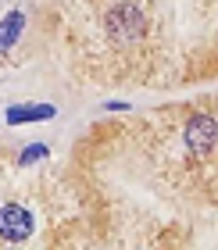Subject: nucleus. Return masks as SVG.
I'll return each instance as SVG.
<instances>
[{
	"mask_svg": "<svg viewBox=\"0 0 218 250\" xmlns=\"http://www.w3.org/2000/svg\"><path fill=\"white\" fill-rule=\"evenodd\" d=\"M61 29L83 79L114 86L168 79L161 0H61Z\"/></svg>",
	"mask_w": 218,
	"mask_h": 250,
	"instance_id": "nucleus-1",
	"label": "nucleus"
},
{
	"mask_svg": "<svg viewBox=\"0 0 218 250\" xmlns=\"http://www.w3.org/2000/svg\"><path fill=\"white\" fill-rule=\"evenodd\" d=\"M32 232H36V222H32V211L25 208V204H18V200L0 204V240H4L7 247L25 243Z\"/></svg>",
	"mask_w": 218,
	"mask_h": 250,
	"instance_id": "nucleus-2",
	"label": "nucleus"
},
{
	"mask_svg": "<svg viewBox=\"0 0 218 250\" xmlns=\"http://www.w3.org/2000/svg\"><path fill=\"white\" fill-rule=\"evenodd\" d=\"M57 115L54 104H15L4 111V122L7 125H29V122H47Z\"/></svg>",
	"mask_w": 218,
	"mask_h": 250,
	"instance_id": "nucleus-3",
	"label": "nucleus"
},
{
	"mask_svg": "<svg viewBox=\"0 0 218 250\" xmlns=\"http://www.w3.org/2000/svg\"><path fill=\"white\" fill-rule=\"evenodd\" d=\"M22 29H25V15L22 11H11V15L0 21V50H11L22 40Z\"/></svg>",
	"mask_w": 218,
	"mask_h": 250,
	"instance_id": "nucleus-4",
	"label": "nucleus"
},
{
	"mask_svg": "<svg viewBox=\"0 0 218 250\" xmlns=\"http://www.w3.org/2000/svg\"><path fill=\"white\" fill-rule=\"evenodd\" d=\"M50 150H47V143H29L25 150L18 154V165H32V161H40V157H47Z\"/></svg>",
	"mask_w": 218,
	"mask_h": 250,
	"instance_id": "nucleus-5",
	"label": "nucleus"
},
{
	"mask_svg": "<svg viewBox=\"0 0 218 250\" xmlns=\"http://www.w3.org/2000/svg\"><path fill=\"white\" fill-rule=\"evenodd\" d=\"M0 250H18V247H0Z\"/></svg>",
	"mask_w": 218,
	"mask_h": 250,
	"instance_id": "nucleus-6",
	"label": "nucleus"
}]
</instances>
